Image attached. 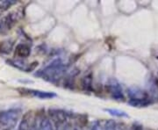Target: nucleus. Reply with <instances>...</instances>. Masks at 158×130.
I'll return each instance as SVG.
<instances>
[{
    "label": "nucleus",
    "mask_w": 158,
    "mask_h": 130,
    "mask_svg": "<svg viewBox=\"0 0 158 130\" xmlns=\"http://www.w3.org/2000/svg\"><path fill=\"white\" fill-rule=\"evenodd\" d=\"M108 89L113 99L116 100H124L125 97L123 94V90L121 88V85H119V83L117 80H111L108 85Z\"/></svg>",
    "instance_id": "obj_4"
},
{
    "label": "nucleus",
    "mask_w": 158,
    "mask_h": 130,
    "mask_svg": "<svg viewBox=\"0 0 158 130\" xmlns=\"http://www.w3.org/2000/svg\"><path fill=\"white\" fill-rule=\"evenodd\" d=\"M90 130H99V125H98V123H95V124L93 125L91 127Z\"/></svg>",
    "instance_id": "obj_17"
},
{
    "label": "nucleus",
    "mask_w": 158,
    "mask_h": 130,
    "mask_svg": "<svg viewBox=\"0 0 158 130\" xmlns=\"http://www.w3.org/2000/svg\"><path fill=\"white\" fill-rule=\"evenodd\" d=\"M22 91H24V93L28 94V95H32V96L39 98V99H52L56 97V94L54 92H50V91H42V90H28V89H23Z\"/></svg>",
    "instance_id": "obj_7"
},
{
    "label": "nucleus",
    "mask_w": 158,
    "mask_h": 130,
    "mask_svg": "<svg viewBox=\"0 0 158 130\" xmlns=\"http://www.w3.org/2000/svg\"><path fill=\"white\" fill-rule=\"evenodd\" d=\"M127 94L130 99L128 103L133 107H143L150 104V98L148 96V93L138 86H131L128 88Z\"/></svg>",
    "instance_id": "obj_2"
},
{
    "label": "nucleus",
    "mask_w": 158,
    "mask_h": 130,
    "mask_svg": "<svg viewBox=\"0 0 158 130\" xmlns=\"http://www.w3.org/2000/svg\"><path fill=\"white\" fill-rule=\"evenodd\" d=\"M106 112H107L109 114L115 116V117H125V118H127L128 117V114L124 112V111H121V110H118V109H105Z\"/></svg>",
    "instance_id": "obj_12"
},
{
    "label": "nucleus",
    "mask_w": 158,
    "mask_h": 130,
    "mask_svg": "<svg viewBox=\"0 0 158 130\" xmlns=\"http://www.w3.org/2000/svg\"><path fill=\"white\" fill-rule=\"evenodd\" d=\"M67 69H68V66L65 65L60 58H58L54 60L49 65H48L43 69L39 70L34 75L36 77H40L48 82L55 83L62 77H63V75L66 73Z\"/></svg>",
    "instance_id": "obj_1"
},
{
    "label": "nucleus",
    "mask_w": 158,
    "mask_h": 130,
    "mask_svg": "<svg viewBox=\"0 0 158 130\" xmlns=\"http://www.w3.org/2000/svg\"><path fill=\"white\" fill-rule=\"evenodd\" d=\"M7 63H9L10 65L19 69L20 70L26 71V72H31L38 65V62H33L30 65H28V64H27L26 62H24L23 60H15V59L14 60H8Z\"/></svg>",
    "instance_id": "obj_6"
},
{
    "label": "nucleus",
    "mask_w": 158,
    "mask_h": 130,
    "mask_svg": "<svg viewBox=\"0 0 158 130\" xmlns=\"http://www.w3.org/2000/svg\"><path fill=\"white\" fill-rule=\"evenodd\" d=\"M148 96L155 101H158V79L153 78L148 84Z\"/></svg>",
    "instance_id": "obj_8"
},
{
    "label": "nucleus",
    "mask_w": 158,
    "mask_h": 130,
    "mask_svg": "<svg viewBox=\"0 0 158 130\" xmlns=\"http://www.w3.org/2000/svg\"><path fill=\"white\" fill-rule=\"evenodd\" d=\"M14 41L12 40H6L0 42V54L8 55L10 54L13 48Z\"/></svg>",
    "instance_id": "obj_10"
},
{
    "label": "nucleus",
    "mask_w": 158,
    "mask_h": 130,
    "mask_svg": "<svg viewBox=\"0 0 158 130\" xmlns=\"http://www.w3.org/2000/svg\"><path fill=\"white\" fill-rule=\"evenodd\" d=\"M30 129V125H29L28 120L27 118H24L22 121L20 122L19 127V130H29Z\"/></svg>",
    "instance_id": "obj_16"
},
{
    "label": "nucleus",
    "mask_w": 158,
    "mask_h": 130,
    "mask_svg": "<svg viewBox=\"0 0 158 130\" xmlns=\"http://www.w3.org/2000/svg\"><path fill=\"white\" fill-rule=\"evenodd\" d=\"M51 120L56 125L66 123L68 120V113L60 109H49L48 111Z\"/></svg>",
    "instance_id": "obj_5"
},
{
    "label": "nucleus",
    "mask_w": 158,
    "mask_h": 130,
    "mask_svg": "<svg viewBox=\"0 0 158 130\" xmlns=\"http://www.w3.org/2000/svg\"><path fill=\"white\" fill-rule=\"evenodd\" d=\"M39 130H54L50 120L48 119H47V118H44V119L41 120V121L40 123Z\"/></svg>",
    "instance_id": "obj_15"
},
{
    "label": "nucleus",
    "mask_w": 158,
    "mask_h": 130,
    "mask_svg": "<svg viewBox=\"0 0 158 130\" xmlns=\"http://www.w3.org/2000/svg\"><path fill=\"white\" fill-rule=\"evenodd\" d=\"M30 53H31V49H30V48H29L27 44L21 43V44H19V45L16 47L15 55H16L18 57H20V58H27V57H29Z\"/></svg>",
    "instance_id": "obj_9"
},
{
    "label": "nucleus",
    "mask_w": 158,
    "mask_h": 130,
    "mask_svg": "<svg viewBox=\"0 0 158 130\" xmlns=\"http://www.w3.org/2000/svg\"><path fill=\"white\" fill-rule=\"evenodd\" d=\"M17 3L16 0H0V10L6 11Z\"/></svg>",
    "instance_id": "obj_14"
},
{
    "label": "nucleus",
    "mask_w": 158,
    "mask_h": 130,
    "mask_svg": "<svg viewBox=\"0 0 158 130\" xmlns=\"http://www.w3.org/2000/svg\"><path fill=\"white\" fill-rule=\"evenodd\" d=\"M91 86H92V76L91 74H89L83 78L82 87L85 90H91Z\"/></svg>",
    "instance_id": "obj_11"
},
{
    "label": "nucleus",
    "mask_w": 158,
    "mask_h": 130,
    "mask_svg": "<svg viewBox=\"0 0 158 130\" xmlns=\"http://www.w3.org/2000/svg\"><path fill=\"white\" fill-rule=\"evenodd\" d=\"M103 130H124V128H122L121 125H118L112 120H109L105 124Z\"/></svg>",
    "instance_id": "obj_13"
},
{
    "label": "nucleus",
    "mask_w": 158,
    "mask_h": 130,
    "mask_svg": "<svg viewBox=\"0 0 158 130\" xmlns=\"http://www.w3.org/2000/svg\"><path fill=\"white\" fill-rule=\"evenodd\" d=\"M29 130H39V128H37V127H36L35 125H33V126H32V127L30 128V129H29Z\"/></svg>",
    "instance_id": "obj_19"
},
{
    "label": "nucleus",
    "mask_w": 158,
    "mask_h": 130,
    "mask_svg": "<svg viewBox=\"0 0 158 130\" xmlns=\"http://www.w3.org/2000/svg\"><path fill=\"white\" fill-rule=\"evenodd\" d=\"M20 116V110L11 109L0 113V125L11 128L17 123Z\"/></svg>",
    "instance_id": "obj_3"
},
{
    "label": "nucleus",
    "mask_w": 158,
    "mask_h": 130,
    "mask_svg": "<svg viewBox=\"0 0 158 130\" xmlns=\"http://www.w3.org/2000/svg\"><path fill=\"white\" fill-rule=\"evenodd\" d=\"M131 130H142V128L141 126H135L131 128Z\"/></svg>",
    "instance_id": "obj_18"
},
{
    "label": "nucleus",
    "mask_w": 158,
    "mask_h": 130,
    "mask_svg": "<svg viewBox=\"0 0 158 130\" xmlns=\"http://www.w3.org/2000/svg\"><path fill=\"white\" fill-rule=\"evenodd\" d=\"M74 130H82L81 129V128H75V129Z\"/></svg>",
    "instance_id": "obj_20"
}]
</instances>
